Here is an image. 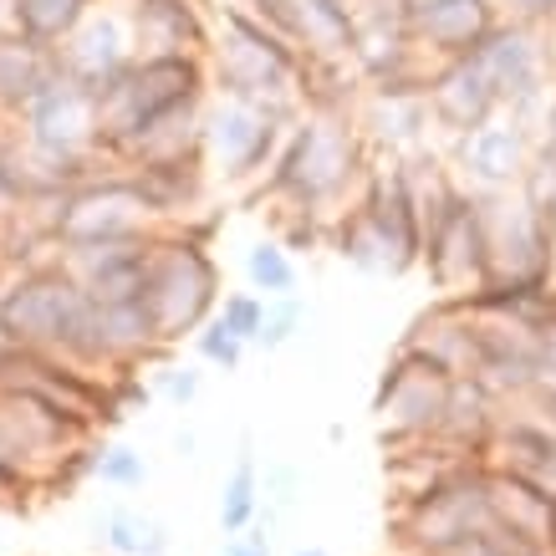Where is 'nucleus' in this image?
Segmentation results:
<instances>
[{
	"mask_svg": "<svg viewBox=\"0 0 556 556\" xmlns=\"http://www.w3.org/2000/svg\"><path fill=\"white\" fill-rule=\"evenodd\" d=\"M368 143L357 134L353 113H306L287 134V149L276 153L266 174V194L287 200L291 210H312L327 225L338 219L348 189L363 194L368 185Z\"/></svg>",
	"mask_w": 556,
	"mask_h": 556,
	"instance_id": "obj_1",
	"label": "nucleus"
},
{
	"mask_svg": "<svg viewBox=\"0 0 556 556\" xmlns=\"http://www.w3.org/2000/svg\"><path fill=\"white\" fill-rule=\"evenodd\" d=\"M210 77L225 98L261 102L287 118L296 113V102H306V56L240 5H225L219 16V31L210 41Z\"/></svg>",
	"mask_w": 556,
	"mask_h": 556,
	"instance_id": "obj_2",
	"label": "nucleus"
},
{
	"mask_svg": "<svg viewBox=\"0 0 556 556\" xmlns=\"http://www.w3.org/2000/svg\"><path fill=\"white\" fill-rule=\"evenodd\" d=\"M210 56H134L113 83L98 87V149L123 159L149 123L174 108L204 102Z\"/></svg>",
	"mask_w": 556,
	"mask_h": 556,
	"instance_id": "obj_3",
	"label": "nucleus"
},
{
	"mask_svg": "<svg viewBox=\"0 0 556 556\" xmlns=\"http://www.w3.org/2000/svg\"><path fill=\"white\" fill-rule=\"evenodd\" d=\"M159 342L179 348L219 312V266L204 251V236L189 225H164L149 245V287H143Z\"/></svg>",
	"mask_w": 556,
	"mask_h": 556,
	"instance_id": "obj_4",
	"label": "nucleus"
},
{
	"mask_svg": "<svg viewBox=\"0 0 556 556\" xmlns=\"http://www.w3.org/2000/svg\"><path fill=\"white\" fill-rule=\"evenodd\" d=\"M87 312H92V296L67 266L26 270L0 296V327H5L11 348L67 357V363L77 357V342L87 332Z\"/></svg>",
	"mask_w": 556,
	"mask_h": 556,
	"instance_id": "obj_5",
	"label": "nucleus"
},
{
	"mask_svg": "<svg viewBox=\"0 0 556 556\" xmlns=\"http://www.w3.org/2000/svg\"><path fill=\"white\" fill-rule=\"evenodd\" d=\"M485 459L459 465L450 480H439L434 490H424L414 501L393 510V531H399V552L408 556H450L459 541H470L475 531L490 526L485 506Z\"/></svg>",
	"mask_w": 556,
	"mask_h": 556,
	"instance_id": "obj_6",
	"label": "nucleus"
},
{
	"mask_svg": "<svg viewBox=\"0 0 556 556\" xmlns=\"http://www.w3.org/2000/svg\"><path fill=\"white\" fill-rule=\"evenodd\" d=\"M475 194H480V189H475ZM480 215H485V251H490L485 291L552 281L556 276L552 219L541 215L521 189H490V194H480Z\"/></svg>",
	"mask_w": 556,
	"mask_h": 556,
	"instance_id": "obj_7",
	"label": "nucleus"
},
{
	"mask_svg": "<svg viewBox=\"0 0 556 556\" xmlns=\"http://www.w3.org/2000/svg\"><path fill=\"white\" fill-rule=\"evenodd\" d=\"M164 230L159 210L149 194L138 189L134 174H113V179H83V185L62 194L56 215H51V236L67 251L77 245H108V240H138Z\"/></svg>",
	"mask_w": 556,
	"mask_h": 556,
	"instance_id": "obj_8",
	"label": "nucleus"
},
{
	"mask_svg": "<svg viewBox=\"0 0 556 556\" xmlns=\"http://www.w3.org/2000/svg\"><path fill=\"white\" fill-rule=\"evenodd\" d=\"M419 266L429 270L434 291L455 296V302L485 291L490 251H485V215H480V194L475 189H455V200L434 215V225L424 230Z\"/></svg>",
	"mask_w": 556,
	"mask_h": 556,
	"instance_id": "obj_9",
	"label": "nucleus"
},
{
	"mask_svg": "<svg viewBox=\"0 0 556 556\" xmlns=\"http://www.w3.org/2000/svg\"><path fill=\"white\" fill-rule=\"evenodd\" d=\"M450 388L455 378L444 368H434L429 357L399 348L393 363H388L383 383L372 393V414H378V429H383V444H424V439L439 434V419H444V404H450Z\"/></svg>",
	"mask_w": 556,
	"mask_h": 556,
	"instance_id": "obj_10",
	"label": "nucleus"
},
{
	"mask_svg": "<svg viewBox=\"0 0 556 556\" xmlns=\"http://www.w3.org/2000/svg\"><path fill=\"white\" fill-rule=\"evenodd\" d=\"M281 149H287V113H270L261 102L240 98H225L215 113H204V159L230 185L270 174Z\"/></svg>",
	"mask_w": 556,
	"mask_h": 556,
	"instance_id": "obj_11",
	"label": "nucleus"
},
{
	"mask_svg": "<svg viewBox=\"0 0 556 556\" xmlns=\"http://www.w3.org/2000/svg\"><path fill=\"white\" fill-rule=\"evenodd\" d=\"M485 67V77L501 92V108L516 118H531L536 108L552 98V51L541 47V26H521V21H501L495 31L470 51Z\"/></svg>",
	"mask_w": 556,
	"mask_h": 556,
	"instance_id": "obj_12",
	"label": "nucleus"
},
{
	"mask_svg": "<svg viewBox=\"0 0 556 556\" xmlns=\"http://www.w3.org/2000/svg\"><path fill=\"white\" fill-rule=\"evenodd\" d=\"M531 153H536V138H531L526 118H516L506 108L490 123L470 128L465 138H455V164L470 179V189H480V194H490V189H521L526 169H531Z\"/></svg>",
	"mask_w": 556,
	"mask_h": 556,
	"instance_id": "obj_13",
	"label": "nucleus"
},
{
	"mask_svg": "<svg viewBox=\"0 0 556 556\" xmlns=\"http://www.w3.org/2000/svg\"><path fill=\"white\" fill-rule=\"evenodd\" d=\"M26 138L56 159H92L98 149V92L77 77H62L26 108Z\"/></svg>",
	"mask_w": 556,
	"mask_h": 556,
	"instance_id": "obj_14",
	"label": "nucleus"
},
{
	"mask_svg": "<svg viewBox=\"0 0 556 556\" xmlns=\"http://www.w3.org/2000/svg\"><path fill=\"white\" fill-rule=\"evenodd\" d=\"M501 21L506 16H501L495 0H414L408 36L434 62H455V56H470Z\"/></svg>",
	"mask_w": 556,
	"mask_h": 556,
	"instance_id": "obj_15",
	"label": "nucleus"
},
{
	"mask_svg": "<svg viewBox=\"0 0 556 556\" xmlns=\"http://www.w3.org/2000/svg\"><path fill=\"white\" fill-rule=\"evenodd\" d=\"M424 98H429L434 128H444L450 138H465L470 128H480V123H490L501 113V92H495V83L485 77V67L475 56L439 62L429 87H424Z\"/></svg>",
	"mask_w": 556,
	"mask_h": 556,
	"instance_id": "obj_16",
	"label": "nucleus"
},
{
	"mask_svg": "<svg viewBox=\"0 0 556 556\" xmlns=\"http://www.w3.org/2000/svg\"><path fill=\"white\" fill-rule=\"evenodd\" d=\"M485 506L495 531H506L510 541H521L531 552H556V490L536 485V480H521V475L490 470Z\"/></svg>",
	"mask_w": 556,
	"mask_h": 556,
	"instance_id": "obj_17",
	"label": "nucleus"
},
{
	"mask_svg": "<svg viewBox=\"0 0 556 556\" xmlns=\"http://www.w3.org/2000/svg\"><path fill=\"white\" fill-rule=\"evenodd\" d=\"M408 353L429 357L434 368H444L450 378H475L480 368V338H475V312L470 302H455V296H439L429 312H424L408 338L399 342Z\"/></svg>",
	"mask_w": 556,
	"mask_h": 556,
	"instance_id": "obj_18",
	"label": "nucleus"
},
{
	"mask_svg": "<svg viewBox=\"0 0 556 556\" xmlns=\"http://www.w3.org/2000/svg\"><path fill=\"white\" fill-rule=\"evenodd\" d=\"M134 47L138 56H210L204 0H134Z\"/></svg>",
	"mask_w": 556,
	"mask_h": 556,
	"instance_id": "obj_19",
	"label": "nucleus"
},
{
	"mask_svg": "<svg viewBox=\"0 0 556 556\" xmlns=\"http://www.w3.org/2000/svg\"><path fill=\"white\" fill-rule=\"evenodd\" d=\"M56 51H62V67H67V77L87 83L92 92H98L102 83H113V77H118V72L138 56L134 26H128L123 16H87Z\"/></svg>",
	"mask_w": 556,
	"mask_h": 556,
	"instance_id": "obj_20",
	"label": "nucleus"
},
{
	"mask_svg": "<svg viewBox=\"0 0 556 556\" xmlns=\"http://www.w3.org/2000/svg\"><path fill=\"white\" fill-rule=\"evenodd\" d=\"M353 123L368 149H388L393 159H408L424 143L434 118H429V98L424 92H378V87H368V98L357 102Z\"/></svg>",
	"mask_w": 556,
	"mask_h": 556,
	"instance_id": "obj_21",
	"label": "nucleus"
},
{
	"mask_svg": "<svg viewBox=\"0 0 556 556\" xmlns=\"http://www.w3.org/2000/svg\"><path fill=\"white\" fill-rule=\"evenodd\" d=\"M62 77H67V67H62V51L56 47H47V41H36L26 31L0 36V108L26 113Z\"/></svg>",
	"mask_w": 556,
	"mask_h": 556,
	"instance_id": "obj_22",
	"label": "nucleus"
},
{
	"mask_svg": "<svg viewBox=\"0 0 556 556\" xmlns=\"http://www.w3.org/2000/svg\"><path fill=\"white\" fill-rule=\"evenodd\" d=\"M501 399L490 393L480 378H455V388H450V404H444V419H439V444H450V450H459V455L480 459L485 455L490 434L501 429Z\"/></svg>",
	"mask_w": 556,
	"mask_h": 556,
	"instance_id": "obj_23",
	"label": "nucleus"
},
{
	"mask_svg": "<svg viewBox=\"0 0 556 556\" xmlns=\"http://www.w3.org/2000/svg\"><path fill=\"white\" fill-rule=\"evenodd\" d=\"M291 5H296V51L306 62L353 67L357 21L348 11V0H291Z\"/></svg>",
	"mask_w": 556,
	"mask_h": 556,
	"instance_id": "obj_24",
	"label": "nucleus"
},
{
	"mask_svg": "<svg viewBox=\"0 0 556 556\" xmlns=\"http://www.w3.org/2000/svg\"><path fill=\"white\" fill-rule=\"evenodd\" d=\"M332 245H338V255L348 266L372 270V276H404L408 270L399 245L378 230V219H372L363 204H353V210H342V215L332 219Z\"/></svg>",
	"mask_w": 556,
	"mask_h": 556,
	"instance_id": "obj_25",
	"label": "nucleus"
},
{
	"mask_svg": "<svg viewBox=\"0 0 556 556\" xmlns=\"http://www.w3.org/2000/svg\"><path fill=\"white\" fill-rule=\"evenodd\" d=\"M98 541L118 556H169V546H174L164 521H153L143 510H123V506H113L98 521Z\"/></svg>",
	"mask_w": 556,
	"mask_h": 556,
	"instance_id": "obj_26",
	"label": "nucleus"
},
{
	"mask_svg": "<svg viewBox=\"0 0 556 556\" xmlns=\"http://www.w3.org/2000/svg\"><path fill=\"white\" fill-rule=\"evenodd\" d=\"M261 516V470H255V455L240 450L230 480L219 485V531L225 536H245Z\"/></svg>",
	"mask_w": 556,
	"mask_h": 556,
	"instance_id": "obj_27",
	"label": "nucleus"
},
{
	"mask_svg": "<svg viewBox=\"0 0 556 556\" xmlns=\"http://www.w3.org/2000/svg\"><path fill=\"white\" fill-rule=\"evenodd\" d=\"M87 16H92V0H21V31L47 47H62Z\"/></svg>",
	"mask_w": 556,
	"mask_h": 556,
	"instance_id": "obj_28",
	"label": "nucleus"
},
{
	"mask_svg": "<svg viewBox=\"0 0 556 556\" xmlns=\"http://www.w3.org/2000/svg\"><path fill=\"white\" fill-rule=\"evenodd\" d=\"M245 276H251V287L261 291V296H291V291H296V261H291V251L281 245V240H261V245H251V255H245Z\"/></svg>",
	"mask_w": 556,
	"mask_h": 556,
	"instance_id": "obj_29",
	"label": "nucleus"
},
{
	"mask_svg": "<svg viewBox=\"0 0 556 556\" xmlns=\"http://www.w3.org/2000/svg\"><path fill=\"white\" fill-rule=\"evenodd\" d=\"M306 321V306L302 296L291 291V296H266V321H261V338H255V348H266V353H276V348H287L296 332H302Z\"/></svg>",
	"mask_w": 556,
	"mask_h": 556,
	"instance_id": "obj_30",
	"label": "nucleus"
},
{
	"mask_svg": "<svg viewBox=\"0 0 556 556\" xmlns=\"http://www.w3.org/2000/svg\"><path fill=\"white\" fill-rule=\"evenodd\" d=\"M215 317L225 321L236 338H245L255 348V338H261V321H266V296H261V291H225Z\"/></svg>",
	"mask_w": 556,
	"mask_h": 556,
	"instance_id": "obj_31",
	"label": "nucleus"
},
{
	"mask_svg": "<svg viewBox=\"0 0 556 556\" xmlns=\"http://www.w3.org/2000/svg\"><path fill=\"white\" fill-rule=\"evenodd\" d=\"M194 348H200L204 363H215V368L236 372L240 363H245V348H251V342L236 338V332H230V327H225L219 317H210V321L200 327V332H194Z\"/></svg>",
	"mask_w": 556,
	"mask_h": 556,
	"instance_id": "obj_32",
	"label": "nucleus"
},
{
	"mask_svg": "<svg viewBox=\"0 0 556 556\" xmlns=\"http://www.w3.org/2000/svg\"><path fill=\"white\" fill-rule=\"evenodd\" d=\"M92 475H98L102 485H113V490H138L143 480H149V465H143V455H138V450L113 444V450H102V455H98Z\"/></svg>",
	"mask_w": 556,
	"mask_h": 556,
	"instance_id": "obj_33",
	"label": "nucleus"
},
{
	"mask_svg": "<svg viewBox=\"0 0 556 556\" xmlns=\"http://www.w3.org/2000/svg\"><path fill=\"white\" fill-rule=\"evenodd\" d=\"M357 26H408L414 0H348Z\"/></svg>",
	"mask_w": 556,
	"mask_h": 556,
	"instance_id": "obj_34",
	"label": "nucleus"
},
{
	"mask_svg": "<svg viewBox=\"0 0 556 556\" xmlns=\"http://www.w3.org/2000/svg\"><path fill=\"white\" fill-rule=\"evenodd\" d=\"M159 393H164L174 408L194 404V399H200V372L194 368H164L159 372Z\"/></svg>",
	"mask_w": 556,
	"mask_h": 556,
	"instance_id": "obj_35",
	"label": "nucleus"
},
{
	"mask_svg": "<svg viewBox=\"0 0 556 556\" xmlns=\"http://www.w3.org/2000/svg\"><path fill=\"white\" fill-rule=\"evenodd\" d=\"M266 495L276 501V506H291V501H296V470H291V465H281V470H270Z\"/></svg>",
	"mask_w": 556,
	"mask_h": 556,
	"instance_id": "obj_36",
	"label": "nucleus"
},
{
	"mask_svg": "<svg viewBox=\"0 0 556 556\" xmlns=\"http://www.w3.org/2000/svg\"><path fill=\"white\" fill-rule=\"evenodd\" d=\"M225 556H270L266 531H245V536H230V541H225Z\"/></svg>",
	"mask_w": 556,
	"mask_h": 556,
	"instance_id": "obj_37",
	"label": "nucleus"
},
{
	"mask_svg": "<svg viewBox=\"0 0 556 556\" xmlns=\"http://www.w3.org/2000/svg\"><path fill=\"white\" fill-rule=\"evenodd\" d=\"M536 149H552L556 153V92L546 98V108H541V138H536Z\"/></svg>",
	"mask_w": 556,
	"mask_h": 556,
	"instance_id": "obj_38",
	"label": "nucleus"
},
{
	"mask_svg": "<svg viewBox=\"0 0 556 556\" xmlns=\"http://www.w3.org/2000/svg\"><path fill=\"white\" fill-rule=\"evenodd\" d=\"M174 450L185 459H194V450H200V439H194V429H179V439H174Z\"/></svg>",
	"mask_w": 556,
	"mask_h": 556,
	"instance_id": "obj_39",
	"label": "nucleus"
},
{
	"mask_svg": "<svg viewBox=\"0 0 556 556\" xmlns=\"http://www.w3.org/2000/svg\"><path fill=\"white\" fill-rule=\"evenodd\" d=\"M11 357V338H5V327H0V363Z\"/></svg>",
	"mask_w": 556,
	"mask_h": 556,
	"instance_id": "obj_40",
	"label": "nucleus"
},
{
	"mask_svg": "<svg viewBox=\"0 0 556 556\" xmlns=\"http://www.w3.org/2000/svg\"><path fill=\"white\" fill-rule=\"evenodd\" d=\"M291 556H327V552H321V546H296Z\"/></svg>",
	"mask_w": 556,
	"mask_h": 556,
	"instance_id": "obj_41",
	"label": "nucleus"
},
{
	"mask_svg": "<svg viewBox=\"0 0 556 556\" xmlns=\"http://www.w3.org/2000/svg\"><path fill=\"white\" fill-rule=\"evenodd\" d=\"M546 219H552V236H556V210H552V215H546Z\"/></svg>",
	"mask_w": 556,
	"mask_h": 556,
	"instance_id": "obj_42",
	"label": "nucleus"
},
{
	"mask_svg": "<svg viewBox=\"0 0 556 556\" xmlns=\"http://www.w3.org/2000/svg\"><path fill=\"white\" fill-rule=\"evenodd\" d=\"M399 556H408V552H399Z\"/></svg>",
	"mask_w": 556,
	"mask_h": 556,
	"instance_id": "obj_43",
	"label": "nucleus"
}]
</instances>
